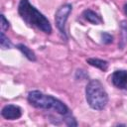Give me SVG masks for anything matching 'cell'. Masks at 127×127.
Masks as SVG:
<instances>
[{"label":"cell","mask_w":127,"mask_h":127,"mask_svg":"<svg viewBox=\"0 0 127 127\" xmlns=\"http://www.w3.org/2000/svg\"><path fill=\"white\" fill-rule=\"evenodd\" d=\"M86 63L91 65V66H94L102 71H105L107 70L108 66H109V64L107 61L105 60H101V59H97V58H89L86 60Z\"/></svg>","instance_id":"obj_9"},{"label":"cell","mask_w":127,"mask_h":127,"mask_svg":"<svg viewBox=\"0 0 127 127\" xmlns=\"http://www.w3.org/2000/svg\"><path fill=\"white\" fill-rule=\"evenodd\" d=\"M0 18H1V23H0V28H1V31L2 32H6L9 27H10V23L9 21L6 19L5 15L4 14H1L0 15Z\"/></svg>","instance_id":"obj_14"},{"label":"cell","mask_w":127,"mask_h":127,"mask_svg":"<svg viewBox=\"0 0 127 127\" xmlns=\"http://www.w3.org/2000/svg\"><path fill=\"white\" fill-rule=\"evenodd\" d=\"M120 36H121V40L119 43V48L123 49L126 45H127V22L126 21H121L120 23Z\"/></svg>","instance_id":"obj_10"},{"label":"cell","mask_w":127,"mask_h":127,"mask_svg":"<svg viewBox=\"0 0 127 127\" xmlns=\"http://www.w3.org/2000/svg\"><path fill=\"white\" fill-rule=\"evenodd\" d=\"M63 120H64V124L67 125V126H71V127L72 126H77L76 119L74 118V116L72 115L71 112L68 113V114H66V115H64V116H63Z\"/></svg>","instance_id":"obj_12"},{"label":"cell","mask_w":127,"mask_h":127,"mask_svg":"<svg viewBox=\"0 0 127 127\" xmlns=\"http://www.w3.org/2000/svg\"><path fill=\"white\" fill-rule=\"evenodd\" d=\"M16 48L22 53V55L29 61L31 62H36L37 61V57H36V54L33 50H31L29 47H27L26 45L20 43V44H17L16 45Z\"/></svg>","instance_id":"obj_8"},{"label":"cell","mask_w":127,"mask_h":127,"mask_svg":"<svg viewBox=\"0 0 127 127\" xmlns=\"http://www.w3.org/2000/svg\"><path fill=\"white\" fill-rule=\"evenodd\" d=\"M123 9H124V13H125V15H127V3L124 5V8H123Z\"/></svg>","instance_id":"obj_15"},{"label":"cell","mask_w":127,"mask_h":127,"mask_svg":"<svg viewBox=\"0 0 127 127\" xmlns=\"http://www.w3.org/2000/svg\"><path fill=\"white\" fill-rule=\"evenodd\" d=\"M12 43L9 40V38L5 35V32H0V47L3 50H7V49H11L12 48Z\"/></svg>","instance_id":"obj_11"},{"label":"cell","mask_w":127,"mask_h":127,"mask_svg":"<svg viewBox=\"0 0 127 127\" xmlns=\"http://www.w3.org/2000/svg\"><path fill=\"white\" fill-rule=\"evenodd\" d=\"M85 100L88 106L97 111L103 110L109 100L108 94L98 79H91L85 86Z\"/></svg>","instance_id":"obj_3"},{"label":"cell","mask_w":127,"mask_h":127,"mask_svg":"<svg viewBox=\"0 0 127 127\" xmlns=\"http://www.w3.org/2000/svg\"><path fill=\"white\" fill-rule=\"evenodd\" d=\"M27 100L35 108L44 109V110H52L62 116H64L70 113L69 108L65 103H64L59 98L46 94L40 90H31L28 92Z\"/></svg>","instance_id":"obj_2"},{"label":"cell","mask_w":127,"mask_h":127,"mask_svg":"<svg viewBox=\"0 0 127 127\" xmlns=\"http://www.w3.org/2000/svg\"><path fill=\"white\" fill-rule=\"evenodd\" d=\"M18 14L28 26L36 28L48 35L52 33L53 28L48 18L33 6L29 0H20L18 4Z\"/></svg>","instance_id":"obj_1"},{"label":"cell","mask_w":127,"mask_h":127,"mask_svg":"<svg viewBox=\"0 0 127 127\" xmlns=\"http://www.w3.org/2000/svg\"><path fill=\"white\" fill-rule=\"evenodd\" d=\"M1 116L6 120H17L22 116V109L15 104H7L1 110Z\"/></svg>","instance_id":"obj_5"},{"label":"cell","mask_w":127,"mask_h":127,"mask_svg":"<svg viewBox=\"0 0 127 127\" xmlns=\"http://www.w3.org/2000/svg\"><path fill=\"white\" fill-rule=\"evenodd\" d=\"M72 11V5L70 3H65L60 6V8L57 10L55 14V23L56 27L59 30L62 38L64 41H67V35L65 31V24L68 19V16L70 15Z\"/></svg>","instance_id":"obj_4"},{"label":"cell","mask_w":127,"mask_h":127,"mask_svg":"<svg viewBox=\"0 0 127 127\" xmlns=\"http://www.w3.org/2000/svg\"><path fill=\"white\" fill-rule=\"evenodd\" d=\"M100 37H101V42H102L104 45H109V44H111V43L113 42V36H112L111 34L107 33V32L101 33Z\"/></svg>","instance_id":"obj_13"},{"label":"cell","mask_w":127,"mask_h":127,"mask_svg":"<svg viewBox=\"0 0 127 127\" xmlns=\"http://www.w3.org/2000/svg\"><path fill=\"white\" fill-rule=\"evenodd\" d=\"M112 84L119 89H127V70H115L110 76Z\"/></svg>","instance_id":"obj_6"},{"label":"cell","mask_w":127,"mask_h":127,"mask_svg":"<svg viewBox=\"0 0 127 127\" xmlns=\"http://www.w3.org/2000/svg\"><path fill=\"white\" fill-rule=\"evenodd\" d=\"M82 17L85 21L92 25H100L103 23V19L93 10L91 9H85L82 12Z\"/></svg>","instance_id":"obj_7"}]
</instances>
